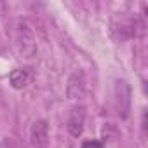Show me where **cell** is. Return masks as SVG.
Instances as JSON below:
<instances>
[{
	"label": "cell",
	"mask_w": 148,
	"mask_h": 148,
	"mask_svg": "<svg viewBox=\"0 0 148 148\" xmlns=\"http://www.w3.org/2000/svg\"><path fill=\"white\" fill-rule=\"evenodd\" d=\"M9 82L14 89H25L30 82H32V71L30 68H16L11 71L9 75Z\"/></svg>",
	"instance_id": "52a82bcc"
},
{
	"label": "cell",
	"mask_w": 148,
	"mask_h": 148,
	"mask_svg": "<svg viewBox=\"0 0 148 148\" xmlns=\"http://www.w3.org/2000/svg\"><path fill=\"white\" fill-rule=\"evenodd\" d=\"M84 124H86V108L82 105L73 106L68 113V120H66V129L73 138H79L84 131Z\"/></svg>",
	"instance_id": "277c9868"
},
{
	"label": "cell",
	"mask_w": 148,
	"mask_h": 148,
	"mask_svg": "<svg viewBox=\"0 0 148 148\" xmlns=\"http://www.w3.org/2000/svg\"><path fill=\"white\" fill-rule=\"evenodd\" d=\"M82 148H105V143L98 139H87L82 143Z\"/></svg>",
	"instance_id": "ba28073f"
},
{
	"label": "cell",
	"mask_w": 148,
	"mask_h": 148,
	"mask_svg": "<svg viewBox=\"0 0 148 148\" xmlns=\"http://www.w3.org/2000/svg\"><path fill=\"white\" fill-rule=\"evenodd\" d=\"M0 148H18V145H16L11 138H4L2 143H0Z\"/></svg>",
	"instance_id": "9c48e42d"
},
{
	"label": "cell",
	"mask_w": 148,
	"mask_h": 148,
	"mask_svg": "<svg viewBox=\"0 0 148 148\" xmlns=\"http://www.w3.org/2000/svg\"><path fill=\"white\" fill-rule=\"evenodd\" d=\"M113 32L117 33V37L120 40L139 38V37H145V33H146V23L139 18L124 19V21H120V25H117L113 28Z\"/></svg>",
	"instance_id": "7a4b0ae2"
},
{
	"label": "cell",
	"mask_w": 148,
	"mask_h": 148,
	"mask_svg": "<svg viewBox=\"0 0 148 148\" xmlns=\"http://www.w3.org/2000/svg\"><path fill=\"white\" fill-rule=\"evenodd\" d=\"M16 45L23 58H33L37 54V42L33 30L25 21H19L16 25Z\"/></svg>",
	"instance_id": "6da1fadb"
},
{
	"label": "cell",
	"mask_w": 148,
	"mask_h": 148,
	"mask_svg": "<svg viewBox=\"0 0 148 148\" xmlns=\"http://www.w3.org/2000/svg\"><path fill=\"white\" fill-rule=\"evenodd\" d=\"M115 108L120 119H127L131 112V87L125 80L115 82Z\"/></svg>",
	"instance_id": "3957f363"
},
{
	"label": "cell",
	"mask_w": 148,
	"mask_h": 148,
	"mask_svg": "<svg viewBox=\"0 0 148 148\" xmlns=\"http://www.w3.org/2000/svg\"><path fill=\"white\" fill-rule=\"evenodd\" d=\"M86 75L82 70H77L73 71L70 79H68V84H66V94L70 99H82L86 96Z\"/></svg>",
	"instance_id": "5b68a950"
},
{
	"label": "cell",
	"mask_w": 148,
	"mask_h": 148,
	"mask_svg": "<svg viewBox=\"0 0 148 148\" xmlns=\"http://www.w3.org/2000/svg\"><path fill=\"white\" fill-rule=\"evenodd\" d=\"M30 143L33 148H47L49 145V124L45 120H35L30 127Z\"/></svg>",
	"instance_id": "8992f818"
},
{
	"label": "cell",
	"mask_w": 148,
	"mask_h": 148,
	"mask_svg": "<svg viewBox=\"0 0 148 148\" xmlns=\"http://www.w3.org/2000/svg\"><path fill=\"white\" fill-rule=\"evenodd\" d=\"M141 127H143V131L146 132V112L143 113V120H141Z\"/></svg>",
	"instance_id": "30bf717a"
}]
</instances>
